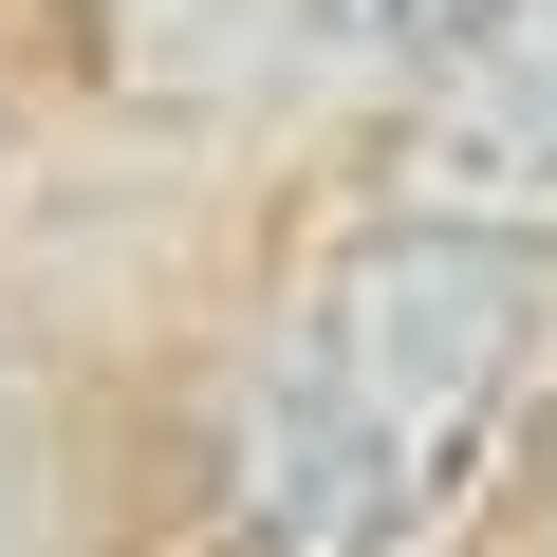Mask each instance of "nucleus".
Here are the masks:
<instances>
[{"mask_svg": "<svg viewBox=\"0 0 557 557\" xmlns=\"http://www.w3.org/2000/svg\"><path fill=\"white\" fill-rule=\"evenodd\" d=\"M520 372H539V260L409 223V205H354L223 391L242 557H428L483 502Z\"/></svg>", "mask_w": 557, "mask_h": 557, "instance_id": "nucleus-1", "label": "nucleus"}, {"mask_svg": "<svg viewBox=\"0 0 557 557\" xmlns=\"http://www.w3.org/2000/svg\"><path fill=\"white\" fill-rule=\"evenodd\" d=\"M372 205L557 260V0H483V20L409 75L391 149H372Z\"/></svg>", "mask_w": 557, "mask_h": 557, "instance_id": "nucleus-2", "label": "nucleus"}]
</instances>
